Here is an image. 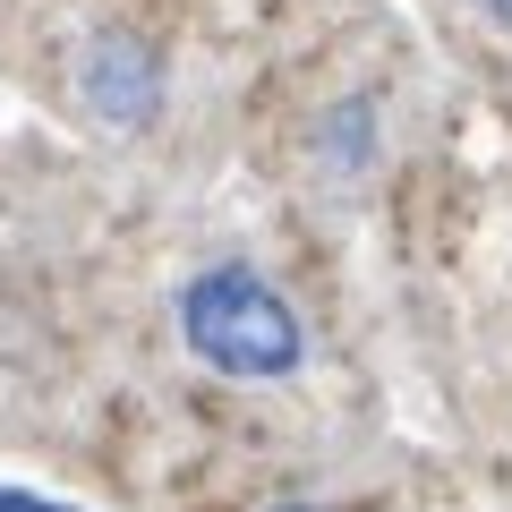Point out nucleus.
Returning a JSON list of instances; mask_svg holds the SVG:
<instances>
[{"label":"nucleus","instance_id":"nucleus-1","mask_svg":"<svg viewBox=\"0 0 512 512\" xmlns=\"http://www.w3.org/2000/svg\"><path fill=\"white\" fill-rule=\"evenodd\" d=\"M180 342L197 367L231 384H282L308 359V325L299 308L256 274V265H205L180 291Z\"/></svg>","mask_w":512,"mask_h":512},{"label":"nucleus","instance_id":"nucleus-2","mask_svg":"<svg viewBox=\"0 0 512 512\" xmlns=\"http://www.w3.org/2000/svg\"><path fill=\"white\" fill-rule=\"evenodd\" d=\"M77 103L111 137H146L163 120V52L137 26H94L86 52H77Z\"/></svg>","mask_w":512,"mask_h":512},{"label":"nucleus","instance_id":"nucleus-3","mask_svg":"<svg viewBox=\"0 0 512 512\" xmlns=\"http://www.w3.org/2000/svg\"><path fill=\"white\" fill-rule=\"evenodd\" d=\"M316 163H325V180H367L376 171V103L367 94H350L316 120Z\"/></svg>","mask_w":512,"mask_h":512},{"label":"nucleus","instance_id":"nucleus-4","mask_svg":"<svg viewBox=\"0 0 512 512\" xmlns=\"http://www.w3.org/2000/svg\"><path fill=\"white\" fill-rule=\"evenodd\" d=\"M0 512H69V504H52V495H26V487H0Z\"/></svg>","mask_w":512,"mask_h":512},{"label":"nucleus","instance_id":"nucleus-5","mask_svg":"<svg viewBox=\"0 0 512 512\" xmlns=\"http://www.w3.org/2000/svg\"><path fill=\"white\" fill-rule=\"evenodd\" d=\"M478 9H487V18H504V26H512V0H478Z\"/></svg>","mask_w":512,"mask_h":512},{"label":"nucleus","instance_id":"nucleus-6","mask_svg":"<svg viewBox=\"0 0 512 512\" xmlns=\"http://www.w3.org/2000/svg\"><path fill=\"white\" fill-rule=\"evenodd\" d=\"M274 512H316V504H274Z\"/></svg>","mask_w":512,"mask_h":512}]
</instances>
